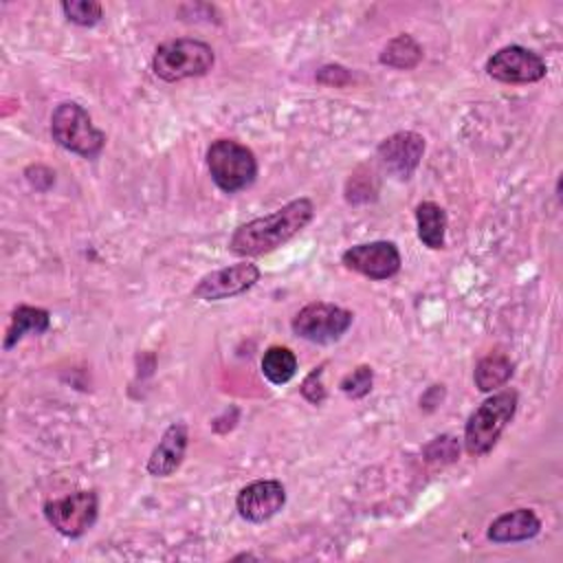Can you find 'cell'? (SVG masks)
I'll return each instance as SVG.
<instances>
[{
	"label": "cell",
	"instance_id": "obj_21",
	"mask_svg": "<svg viewBox=\"0 0 563 563\" xmlns=\"http://www.w3.org/2000/svg\"><path fill=\"white\" fill-rule=\"evenodd\" d=\"M62 11L77 26H95L103 18V7L97 0H64Z\"/></svg>",
	"mask_w": 563,
	"mask_h": 563
},
{
	"label": "cell",
	"instance_id": "obj_2",
	"mask_svg": "<svg viewBox=\"0 0 563 563\" xmlns=\"http://www.w3.org/2000/svg\"><path fill=\"white\" fill-rule=\"evenodd\" d=\"M519 405L515 389H504L486 398L464 424V449L468 455H486L512 420Z\"/></svg>",
	"mask_w": 563,
	"mask_h": 563
},
{
	"label": "cell",
	"instance_id": "obj_19",
	"mask_svg": "<svg viewBox=\"0 0 563 563\" xmlns=\"http://www.w3.org/2000/svg\"><path fill=\"white\" fill-rule=\"evenodd\" d=\"M260 367L268 383L286 385L297 374V356L286 345H271L266 347Z\"/></svg>",
	"mask_w": 563,
	"mask_h": 563
},
{
	"label": "cell",
	"instance_id": "obj_10",
	"mask_svg": "<svg viewBox=\"0 0 563 563\" xmlns=\"http://www.w3.org/2000/svg\"><path fill=\"white\" fill-rule=\"evenodd\" d=\"M424 136L413 130L394 132L376 147L378 163L396 180H409L424 156Z\"/></svg>",
	"mask_w": 563,
	"mask_h": 563
},
{
	"label": "cell",
	"instance_id": "obj_14",
	"mask_svg": "<svg viewBox=\"0 0 563 563\" xmlns=\"http://www.w3.org/2000/svg\"><path fill=\"white\" fill-rule=\"evenodd\" d=\"M541 532V519L530 508H515L490 521L486 537L493 543H517L534 539Z\"/></svg>",
	"mask_w": 563,
	"mask_h": 563
},
{
	"label": "cell",
	"instance_id": "obj_6",
	"mask_svg": "<svg viewBox=\"0 0 563 563\" xmlns=\"http://www.w3.org/2000/svg\"><path fill=\"white\" fill-rule=\"evenodd\" d=\"M352 321H354L352 310H345L328 301H312V303H306L292 317L290 328L299 339L328 345L339 341L350 330Z\"/></svg>",
	"mask_w": 563,
	"mask_h": 563
},
{
	"label": "cell",
	"instance_id": "obj_15",
	"mask_svg": "<svg viewBox=\"0 0 563 563\" xmlns=\"http://www.w3.org/2000/svg\"><path fill=\"white\" fill-rule=\"evenodd\" d=\"M51 328V314L44 308L20 303L11 312V321L4 334V350H11L26 334H44Z\"/></svg>",
	"mask_w": 563,
	"mask_h": 563
},
{
	"label": "cell",
	"instance_id": "obj_18",
	"mask_svg": "<svg viewBox=\"0 0 563 563\" xmlns=\"http://www.w3.org/2000/svg\"><path fill=\"white\" fill-rule=\"evenodd\" d=\"M422 55L424 53L418 40L409 33H400L385 44V48L378 55V62L396 70H411L422 62Z\"/></svg>",
	"mask_w": 563,
	"mask_h": 563
},
{
	"label": "cell",
	"instance_id": "obj_5",
	"mask_svg": "<svg viewBox=\"0 0 563 563\" xmlns=\"http://www.w3.org/2000/svg\"><path fill=\"white\" fill-rule=\"evenodd\" d=\"M211 180L224 194H238L251 187L257 178V158L251 147L235 139H218L205 154Z\"/></svg>",
	"mask_w": 563,
	"mask_h": 563
},
{
	"label": "cell",
	"instance_id": "obj_3",
	"mask_svg": "<svg viewBox=\"0 0 563 563\" xmlns=\"http://www.w3.org/2000/svg\"><path fill=\"white\" fill-rule=\"evenodd\" d=\"M216 62L213 48L196 37H176L156 46L152 57V70L163 81H180L189 77H202Z\"/></svg>",
	"mask_w": 563,
	"mask_h": 563
},
{
	"label": "cell",
	"instance_id": "obj_16",
	"mask_svg": "<svg viewBox=\"0 0 563 563\" xmlns=\"http://www.w3.org/2000/svg\"><path fill=\"white\" fill-rule=\"evenodd\" d=\"M416 227H418V238L424 246L433 251L444 249L446 211L438 202L422 200L416 205Z\"/></svg>",
	"mask_w": 563,
	"mask_h": 563
},
{
	"label": "cell",
	"instance_id": "obj_1",
	"mask_svg": "<svg viewBox=\"0 0 563 563\" xmlns=\"http://www.w3.org/2000/svg\"><path fill=\"white\" fill-rule=\"evenodd\" d=\"M314 218V205L310 198L301 196L284 207H279L273 213H266L262 218H253L231 233L229 251L238 257H260L266 255L288 240H292L297 233H301Z\"/></svg>",
	"mask_w": 563,
	"mask_h": 563
},
{
	"label": "cell",
	"instance_id": "obj_24",
	"mask_svg": "<svg viewBox=\"0 0 563 563\" xmlns=\"http://www.w3.org/2000/svg\"><path fill=\"white\" fill-rule=\"evenodd\" d=\"M317 81L323 86H334V88H343L352 81V73L341 66V64H325L317 70Z\"/></svg>",
	"mask_w": 563,
	"mask_h": 563
},
{
	"label": "cell",
	"instance_id": "obj_8",
	"mask_svg": "<svg viewBox=\"0 0 563 563\" xmlns=\"http://www.w3.org/2000/svg\"><path fill=\"white\" fill-rule=\"evenodd\" d=\"M545 73V59L521 44L501 46L486 59V75L501 84H534L541 81Z\"/></svg>",
	"mask_w": 563,
	"mask_h": 563
},
{
	"label": "cell",
	"instance_id": "obj_17",
	"mask_svg": "<svg viewBox=\"0 0 563 563\" xmlns=\"http://www.w3.org/2000/svg\"><path fill=\"white\" fill-rule=\"evenodd\" d=\"M512 372H515V365L504 352H490L477 361L473 380H475V387L486 394L504 387L510 380Z\"/></svg>",
	"mask_w": 563,
	"mask_h": 563
},
{
	"label": "cell",
	"instance_id": "obj_13",
	"mask_svg": "<svg viewBox=\"0 0 563 563\" xmlns=\"http://www.w3.org/2000/svg\"><path fill=\"white\" fill-rule=\"evenodd\" d=\"M189 442V429L183 420L172 422L165 433L161 435L158 444L152 449L150 460H147V473L152 477H169L178 471V466L185 460Z\"/></svg>",
	"mask_w": 563,
	"mask_h": 563
},
{
	"label": "cell",
	"instance_id": "obj_12",
	"mask_svg": "<svg viewBox=\"0 0 563 563\" xmlns=\"http://www.w3.org/2000/svg\"><path fill=\"white\" fill-rule=\"evenodd\" d=\"M286 504V488L279 479H255L240 488L235 510L244 521L264 523L275 517Z\"/></svg>",
	"mask_w": 563,
	"mask_h": 563
},
{
	"label": "cell",
	"instance_id": "obj_7",
	"mask_svg": "<svg viewBox=\"0 0 563 563\" xmlns=\"http://www.w3.org/2000/svg\"><path fill=\"white\" fill-rule=\"evenodd\" d=\"M99 515V499L95 490H77L44 504L46 521L64 537L77 539L86 534Z\"/></svg>",
	"mask_w": 563,
	"mask_h": 563
},
{
	"label": "cell",
	"instance_id": "obj_11",
	"mask_svg": "<svg viewBox=\"0 0 563 563\" xmlns=\"http://www.w3.org/2000/svg\"><path fill=\"white\" fill-rule=\"evenodd\" d=\"M260 268L251 262H238L231 266H222L211 271L198 279L191 295L202 301H220L229 297H238L251 290L260 282Z\"/></svg>",
	"mask_w": 563,
	"mask_h": 563
},
{
	"label": "cell",
	"instance_id": "obj_4",
	"mask_svg": "<svg viewBox=\"0 0 563 563\" xmlns=\"http://www.w3.org/2000/svg\"><path fill=\"white\" fill-rule=\"evenodd\" d=\"M53 141L81 156L97 158L106 145V132L92 123V117L77 101H62L51 114Z\"/></svg>",
	"mask_w": 563,
	"mask_h": 563
},
{
	"label": "cell",
	"instance_id": "obj_23",
	"mask_svg": "<svg viewBox=\"0 0 563 563\" xmlns=\"http://www.w3.org/2000/svg\"><path fill=\"white\" fill-rule=\"evenodd\" d=\"M321 376H323V363L319 367H314L301 383L299 391L301 396L310 402V405H321L325 400V387L321 383Z\"/></svg>",
	"mask_w": 563,
	"mask_h": 563
},
{
	"label": "cell",
	"instance_id": "obj_9",
	"mask_svg": "<svg viewBox=\"0 0 563 563\" xmlns=\"http://www.w3.org/2000/svg\"><path fill=\"white\" fill-rule=\"evenodd\" d=\"M341 262L347 271H354L374 282H383V279L394 277L400 271L402 257L394 242L374 240V242H363V244L350 246L347 251H343Z\"/></svg>",
	"mask_w": 563,
	"mask_h": 563
},
{
	"label": "cell",
	"instance_id": "obj_22",
	"mask_svg": "<svg viewBox=\"0 0 563 563\" xmlns=\"http://www.w3.org/2000/svg\"><path fill=\"white\" fill-rule=\"evenodd\" d=\"M372 383H374V369L369 365H358L354 367L350 374H345L339 383V389L347 396V398H363L372 391Z\"/></svg>",
	"mask_w": 563,
	"mask_h": 563
},
{
	"label": "cell",
	"instance_id": "obj_20",
	"mask_svg": "<svg viewBox=\"0 0 563 563\" xmlns=\"http://www.w3.org/2000/svg\"><path fill=\"white\" fill-rule=\"evenodd\" d=\"M378 196V178L369 165H358L345 183V200L350 205L372 202Z\"/></svg>",
	"mask_w": 563,
	"mask_h": 563
}]
</instances>
